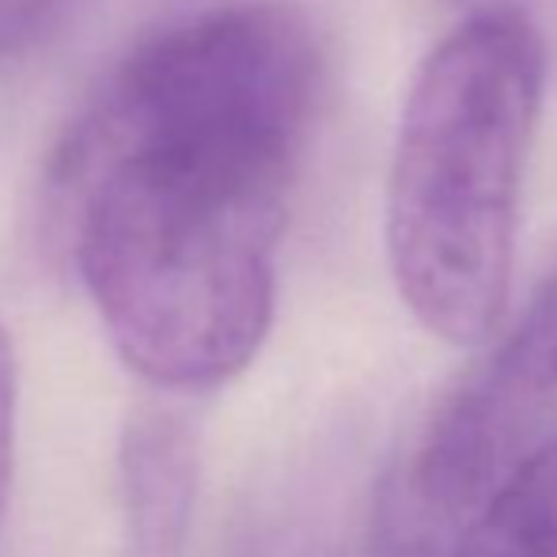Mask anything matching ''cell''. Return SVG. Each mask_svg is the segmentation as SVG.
<instances>
[{
  "label": "cell",
  "instance_id": "6da1fadb",
  "mask_svg": "<svg viewBox=\"0 0 557 557\" xmlns=\"http://www.w3.org/2000/svg\"><path fill=\"white\" fill-rule=\"evenodd\" d=\"M319 81L300 12L224 4L140 42L73 125L76 270L140 380L209 391L258 357Z\"/></svg>",
  "mask_w": 557,
  "mask_h": 557
},
{
  "label": "cell",
  "instance_id": "7a4b0ae2",
  "mask_svg": "<svg viewBox=\"0 0 557 557\" xmlns=\"http://www.w3.org/2000/svg\"><path fill=\"white\" fill-rule=\"evenodd\" d=\"M543 88L539 30L516 8H482L406 91L383 239L398 296L447 345L485 342L505 315Z\"/></svg>",
  "mask_w": 557,
  "mask_h": 557
},
{
  "label": "cell",
  "instance_id": "3957f363",
  "mask_svg": "<svg viewBox=\"0 0 557 557\" xmlns=\"http://www.w3.org/2000/svg\"><path fill=\"white\" fill-rule=\"evenodd\" d=\"M550 403H557V265L505 342L398 455L380 485L387 516L421 543L455 539L505 482Z\"/></svg>",
  "mask_w": 557,
  "mask_h": 557
},
{
  "label": "cell",
  "instance_id": "277c9868",
  "mask_svg": "<svg viewBox=\"0 0 557 557\" xmlns=\"http://www.w3.org/2000/svg\"><path fill=\"white\" fill-rule=\"evenodd\" d=\"M201 455L194 425L168 406H140L117 441L125 557H183L198 512Z\"/></svg>",
  "mask_w": 557,
  "mask_h": 557
},
{
  "label": "cell",
  "instance_id": "5b68a950",
  "mask_svg": "<svg viewBox=\"0 0 557 557\" xmlns=\"http://www.w3.org/2000/svg\"><path fill=\"white\" fill-rule=\"evenodd\" d=\"M447 557H557V441L508 470Z\"/></svg>",
  "mask_w": 557,
  "mask_h": 557
},
{
  "label": "cell",
  "instance_id": "8992f818",
  "mask_svg": "<svg viewBox=\"0 0 557 557\" xmlns=\"http://www.w3.org/2000/svg\"><path fill=\"white\" fill-rule=\"evenodd\" d=\"M73 0H0V58L46 38Z\"/></svg>",
  "mask_w": 557,
  "mask_h": 557
},
{
  "label": "cell",
  "instance_id": "52a82bcc",
  "mask_svg": "<svg viewBox=\"0 0 557 557\" xmlns=\"http://www.w3.org/2000/svg\"><path fill=\"white\" fill-rule=\"evenodd\" d=\"M15 349L12 337L0 326V516L8 508V493H12V470H15Z\"/></svg>",
  "mask_w": 557,
  "mask_h": 557
},
{
  "label": "cell",
  "instance_id": "ba28073f",
  "mask_svg": "<svg viewBox=\"0 0 557 557\" xmlns=\"http://www.w3.org/2000/svg\"><path fill=\"white\" fill-rule=\"evenodd\" d=\"M451 4H470V12H482V8H512L516 0H451Z\"/></svg>",
  "mask_w": 557,
  "mask_h": 557
}]
</instances>
